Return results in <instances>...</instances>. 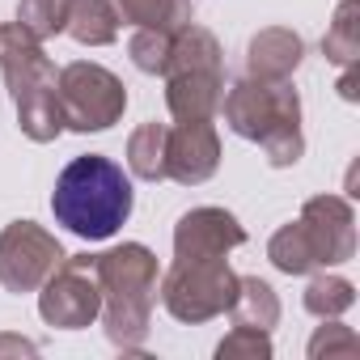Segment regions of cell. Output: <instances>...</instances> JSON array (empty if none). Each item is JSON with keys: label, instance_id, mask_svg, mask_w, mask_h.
Returning a JSON list of instances; mask_svg holds the SVG:
<instances>
[{"label": "cell", "instance_id": "3957f363", "mask_svg": "<svg viewBox=\"0 0 360 360\" xmlns=\"http://www.w3.org/2000/svg\"><path fill=\"white\" fill-rule=\"evenodd\" d=\"M229 127L246 140H263L271 165H288L301 157V106L297 94L288 85H263V81H246L229 94L225 102Z\"/></svg>", "mask_w": 360, "mask_h": 360}, {"label": "cell", "instance_id": "7a4b0ae2", "mask_svg": "<svg viewBox=\"0 0 360 360\" xmlns=\"http://www.w3.org/2000/svg\"><path fill=\"white\" fill-rule=\"evenodd\" d=\"M0 72H5V81L13 89L22 131L30 140L60 136L64 115H60V98H56V68L39 51L30 30H22V26L0 30Z\"/></svg>", "mask_w": 360, "mask_h": 360}, {"label": "cell", "instance_id": "9a60e30c", "mask_svg": "<svg viewBox=\"0 0 360 360\" xmlns=\"http://www.w3.org/2000/svg\"><path fill=\"white\" fill-rule=\"evenodd\" d=\"M110 5L119 9V22H131L140 30H165V34L187 26L191 18L187 0H110Z\"/></svg>", "mask_w": 360, "mask_h": 360}, {"label": "cell", "instance_id": "52a82bcc", "mask_svg": "<svg viewBox=\"0 0 360 360\" xmlns=\"http://www.w3.org/2000/svg\"><path fill=\"white\" fill-rule=\"evenodd\" d=\"M56 98H60L64 123L77 127V131H102V127H110V123L123 115V106H127V94H123L119 77H110V72L98 68V64H68V68L60 72Z\"/></svg>", "mask_w": 360, "mask_h": 360}, {"label": "cell", "instance_id": "8fae6325", "mask_svg": "<svg viewBox=\"0 0 360 360\" xmlns=\"http://www.w3.org/2000/svg\"><path fill=\"white\" fill-rule=\"evenodd\" d=\"M246 233L242 225L221 212V208H195L178 221V233H174V250L178 259H225L229 246H242Z\"/></svg>", "mask_w": 360, "mask_h": 360}, {"label": "cell", "instance_id": "2e32d148", "mask_svg": "<svg viewBox=\"0 0 360 360\" xmlns=\"http://www.w3.org/2000/svg\"><path fill=\"white\" fill-rule=\"evenodd\" d=\"M165 123H144L136 136H131V144H127V161H131V169L140 174V178H165Z\"/></svg>", "mask_w": 360, "mask_h": 360}, {"label": "cell", "instance_id": "e0dca14e", "mask_svg": "<svg viewBox=\"0 0 360 360\" xmlns=\"http://www.w3.org/2000/svg\"><path fill=\"white\" fill-rule=\"evenodd\" d=\"M229 309H233V314H238V322H242V326H250V330L271 326V322H276V314H280V305H276V297H271V288H267L263 280H238V292H233Z\"/></svg>", "mask_w": 360, "mask_h": 360}, {"label": "cell", "instance_id": "5b68a950", "mask_svg": "<svg viewBox=\"0 0 360 360\" xmlns=\"http://www.w3.org/2000/svg\"><path fill=\"white\" fill-rule=\"evenodd\" d=\"M169 77V110L178 115V123L191 119H208L221 102V51L212 43L208 30H183L178 39H169V60L161 68Z\"/></svg>", "mask_w": 360, "mask_h": 360}, {"label": "cell", "instance_id": "4fadbf2b", "mask_svg": "<svg viewBox=\"0 0 360 360\" xmlns=\"http://www.w3.org/2000/svg\"><path fill=\"white\" fill-rule=\"evenodd\" d=\"M301 64V39L288 30H267L250 43V72L259 81H284Z\"/></svg>", "mask_w": 360, "mask_h": 360}, {"label": "cell", "instance_id": "ffe728a7", "mask_svg": "<svg viewBox=\"0 0 360 360\" xmlns=\"http://www.w3.org/2000/svg\"><path fill=\"white\" fill-rule=\"evenodd\" d=\"M169 39H174V34H165V30H140V34L131 39V60H136V68L161 72L165 60H169Z\"/></svg>", "mask_w": 360, "mask_h": 360}, {"label": "cell", "instance_id": "7c38bea8", "mask_svg": "<svg viewBox=\"0 0 360 360\" xmlns=\"http://www.w3.org/2000/svg\"><path fill=\"white\" fill-rule=\"evenodd\" d=\"M212 169H217V131L208 127V119H191L165 131V178L204 183Z\"/></svg>", "mask_w": 360, "mask_h": 360}, {"label": "cell", "instance_id": "ac0fdd59", "mask_svg": "<svg viewBox=\"0 0 360 360\" xmlns=\"http://www.w3.org/2000/svg\"><path fill=\"white\" fill-rule=\"evenodd\" d=\"M326 56L339 60V64H356L360 56V26H356V0H343L339 13H335V26L326 34Z\"/></svg>", "mask_w": 360, "mask_h": 360}, {"label": "cell", "instance_id": "9c48e42d", "mask_svg": "<svg viewBox=\"0 0 360 360\" xmlns=\"http://www.w3.org/2000/svg\"><path fill=\"white\" fill-rule=\"evenodd\" d=\"M60 263H64V250L56 246V238H47L30 221L9 225L5 238H0V280H5V288H13V292H30Z\"/></svg>", "mask_w": 360, "mask_h": 360}, {"label": "cell", "instance_id": "44dd1931", "mask_svg": "<svg viewBox=\"0 0 360 360\" xmlns=\"http://www.w3.org/2000/svg\"><path fill=\"white\" fill-rule=\"evenodd\" d=\"M305 305L314 314H339L352 305V284L347 280H314L305 292Z\"/></svg>", "mask_w": 360, "mask_h": 360}, {"label": "cell", "instance_id": "6da1fadb", "mask_svg": "<svg viewBox=\"0 0 360 360\" xmlns=\"http://www.w3.org/2000/svg\"><path fill=\"white\" fill-rule=\"evenodd\" d=\"M51 212L77 238H89V242L110 238L131 217V183H127L123 165H115L110 157H98V153L77 157L56 178Z\"/></svg>", "mask_w": 360, "mask_h": 360}, {"label": "cell", "instance_id": "8992f818", "mask_svg": "<svg viewBox=\"0 0 360 360\" xmlns=\"http://www.w3.org/2000/svg\"><path fill=\"white\" fill-rule=\"evenodd\" d=\"M94 276H98V288L110 297V314H106L110 335L123 339L127 326L144 330L153 284H157V259L144 246H123V250L94 259Z\"/></svg>", "mask_w": 360, "mask_h": 360}, {"label": "cell", "instance_id": "30bf717a", "mask_svg": "<svg viewBox=\"0 0 360 360\" xmlns=\"http://www.w3.org/2000/svg\"><path fill=\"white\" fill-rule=\"evenodd\" d=\"M89 259H72V263H60V276L51 271V284L43 292V318L64 326V330H77L85 326L98 305H102V288L89 280Z\"/></svg>", "mask_w": 360, "mask_h": 360}, {"label": "cell", "instance_id": "277c9868", "mask_svg": "<svg viewBox=\"0 0 360 360\" xmlns=\"http://www.w3.org/2000/svg\"><path fill=\"white\" fill-rule=\"evenodd\" d=\"M352 246V208L326 195L305 204V217L271 238V259L280 271H309L314 263H343Z\"/></svg>", "mask_w": 360, "mask_h": 360}, {"label": "cell", "instance_id": "d6986e66", "mask_svg": "<svg viewBox=\"0 0 360 360\" xmlns=\"http://www.w3.org/2000/svg\"><path fill=\"white\" fill-rule=\"evenodd\" d=\"M72 0H22V30H30L34 39H47L56 30H64Z\"/></svg>", "mask_w": 360, "mask_h": 360}, {"label": "cell", "instance_id": "ba28073f", "mask_svg": "<svg viewBox=\"0 0 360 360\" xmlns=\"http://www.w3.org/2000/svg\"><path fill=\"white\" fill-rule=\"evenodd\" d=\"M233 292H238V280L221 259H178V267L165 280V305L183 322L212 318L233 301Z\"/></svg>", "mask_w": 360, "mask_h": 360}, {"label": "cell", "instance_id": "5bb4252c", "mask_svg": "<svg viewBox=\"0 0 360 360\" xmlns=\"http://www.w3.org/2000/svg\"><path fill=\"white\" fill-rule=\"evenodd\" d=\"M64 30L77 39V43H110L119 34V13L106 0H72L68 5V18H64Z\"/></svg>", "mask_w": 360, "mask_h": 360}]
</instances>
